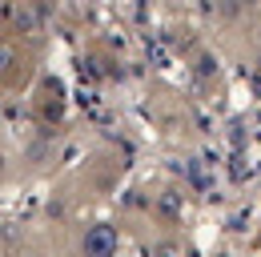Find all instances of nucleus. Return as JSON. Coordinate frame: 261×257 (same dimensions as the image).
<instances>
[{
    "mask_svg": "<svg viewBox=\"0 0 261 257\" xmlns=\"http://www.w3.org/2000/svg\"><path fill=\"white\" fill-rule=\"evenodd\" d=\"M85 257H113L117 253V229H109V225H93L89 233H85Z\"/></svg>",
    "mask_w": 261,
    "mask_h": 257,
    "instance_id": "obj_1",
    "label": "nucleus"
}]
</instances>
